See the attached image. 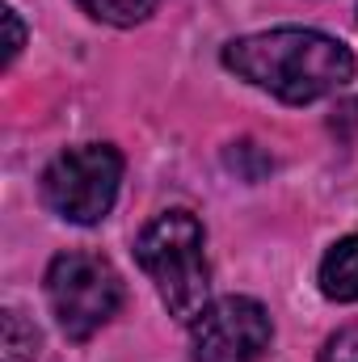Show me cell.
<instances>
[{
	"label": "cell",
	"instance_id": "10",
	"mask_svg": "<svg viewBox=\"0 0 358 362\" xmlns=\"http://www.w3.org/2000/svg\"><path fill=\"white\" fill-rule=\"evenodd\" d=\"M4 25H8V47H4V64H13L25 47V25L17 17V8H4Z\"/></svg>",
	"mask_w": 358,
	"mask_h": 362
},
{
	"label": "cell",
	"instance_id": "8",
	"mask_svg": "<svg viewBox=\"0 0 358 362\" xmlns=\"http://www.w3.org/2000/svg\"><path fill=\"white\" fill-rule=\"evenodd\" d=\"M4 362H34L38 358V329L21 312H4Z\"/></svg>",
	"mask_w": 358,
	"mask_h": 362
},
{
	"label": "cell",
	"instance_id": "1",
	"mask_svg": "<svg viewBox=\"0 0 358 362\" xmlns=\"http://www.w3.org/2000/svg\"><path fill=\"white\" fill-rule=\"evenodd\" d=\"M224 68L249 81L253 89L291 101V105L321 101L354 81L350 47L325 30H304V25L232 38L224 47Z\"/></svg>",
	"mask_w": 358,
	"mask_h": 362
},
{
	"label": "cell",
	"instance_id": "4",
	"mask_svg": "<svg viewBox=\"0 0 358 362\" xmlns=\"http://www.w3.org/2000/svg\"><path fill=\"white\" fill-rule=\"evenodd\" d=\"M118 185H122V152L114 144H76L47 165L42 202L59 219L93 228L110 215Z\"/></svg>",
	"mask_w": 358,
	"mask_h": 362
},
{
	"label": "cell",
	"instance_id": "3",
	"mask_svg": "<svg viewBox=\"0 0 358 362\" xmlns=\"http://www.w3.org/2000/svg\"><path fill=\"white\" fill-rule=\"evenodd\" d=\"M47 299L59 329L72 341H89L114 320L122 303V278L101 253L68 249L47 266Z\"/></svg>",
	"mask_w": 358,
	"mask_h": 362
},
{
	"label": "cell",
	"instance_id": "2",
	"mask_svg": "<svg viewBox=\"0 0 358 362\" xmlns=\"http://www.w3.org/2000/svg\"><path fill=\"white\" fill-rule=\"evenodd\" d=\"M135 257H139L144 274L152 278V286H156L161 303L169 308V316L190 325L207 308L211 266H207V232H202L198 215H190V211L156 215L139 232Z\"/></svg>",
	"mask_w": 358,
	"mask_h": 362
},
{
	"label": "cell",
	"instance_id": "5",
	"mask_svg": "<svg viewBox=\"0 0 358 362\" xmlns=\"http://www.w3.org/2000/svg\"><path fill=\"white\" fill-rule=\"evenodd\" d=\"M274 341L270 312L249 295L211 299L190 320L194 362H262Z\"/></svg>",
	"mask_w": 358,
	"mask_h": 362
},
{
	"label": "cell",
	"instance_id": "6",
	"mask_svg": "<svg viewBox=\"0 0 358 362\" xmlns=\"http://www.w3.org/2000/svg\"><path fill=\"white\" fill-rule=\"evenodd\" d=\"M321 291L333 303L358 299V236H342L321 262Z\"/></svg>",
	"mask_w": 358,
	"mask_h": 362
},
{
	"label": "cell",
	"instance_id": "9",
	"mask_svg": "<svg viewBox=\"0 0 358 362\" xmlns=\"http://www.w3.org/2000/svg\"><path fill=\"white\" fill-rule=\"evenodd\" d=\"M321 362H358V325L333 333L321 350Z\"/></svg>",
	"mask_w": 358,
	"mask_h": 362
},
{
	"label": "cell",
	"instance_id": "7",
	"mask_svg": "<svg viewBox=\"0 0 358 362\" xmlns=\"http://www.w3.org/2000/svg\"><path fill=\"white\" fill-rule=\"evenodd\" d=\"M89 17L97 21H105V25H139V21H148L152 13H156V4L161 0H76Z\"/></svg>",
	"mask_w": 358,
	"mask_h": 362
}]
</instances>
